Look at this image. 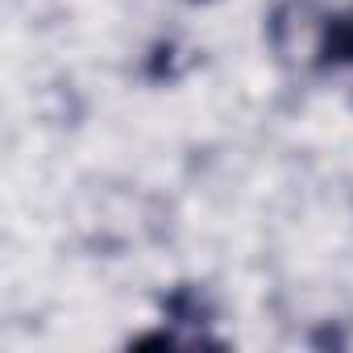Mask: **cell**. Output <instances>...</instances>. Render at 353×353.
<instances>
[{"instance_id":"cell-1","label":"cell","mask_w":353,"mask_h":353,"mask_svg":"<svg viewBox=\"0 0 353 353\" xmlns=\"http://www.w3.org/2000/svg\"><path fill=\"white\" fill-rule=\"evenodd\" d=\"M328 38V26H324V13L307 0H295L287 5L274 21V50L287 59V63H312L320 54Z\"/></svg>"}]
</instances>
